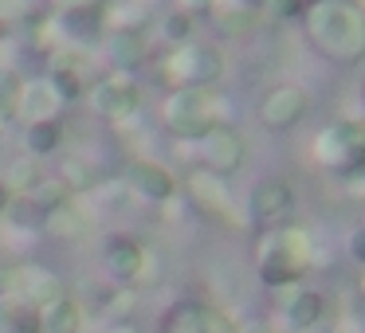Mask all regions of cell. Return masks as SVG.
Instances as JSON below:
<instances>
[{
	"label": "cell",
	"instance_id": "cell-1",
	"mask_svg": "<svg viewBox=\"0 0 365 333\" xmlns=\"http://www.w3.org/2000/svg\"><path fill=\"white\" fill-rule=\"evenodd\" d=\"M307 36L326 59L357 63L365 59V20L349 0H314L307 4Z\"/></svg>",
	"mask_w": 365,
	"mask_h": 333
},
{
	"label": "cell",
	"instance_id": "cell-2",
	"mask_svg": "<svg viewBox=\"0 0 365 333\" xmlns=\"http://www.w3.org/2000/svg\"><path fill=\"white\" fill-rule=\"evenodd\" d=\"M161 118H165V130L177 142H200V137H208L216 126H228L224 114H220V98L208 87L169 90L165 106H161Z\"/></svg>",
	"mask_w": 365,
	"mask_h": 333
},
{
	"label": "cell",
	"instance_id": "cell-3",
	"mask_svg": "<svg viewBox=\"0 0 365 333\" xmlns=\"http://www.w3.org/2000/svg\"><path fill=\"white\" fill-rule=\"evenodd\" d=\"M161 83H165L169 90H197V87H212L216 79L224 75V56L216 43H181V48H173L165 59H161L158 67Z\"/></svg>",
	"mask_w": 365,
	"mask_h": 333
},
{
	"label": "cell",
	"instance_id": "cell-4",
	"mask_svg": "<svg viewBox=\"0 0 365 333\" xmlns=\"http://www.w3.org/2000/svg\"><path fill=\"white\" fill-rule=\"evenodd\" d=\"M307 267H310V239L299 228H279L259 251V278L271 290L299 282L307 275Z\"/></svg>",
	"mask_w": 365,
	"mask_h": 333
},
{
	"label": "cell",
	"instance_id": "cell-5",
	"mask_svg": "<svg viewBox=\"0 0 365 333\" xmlns=\"http://www.w3.org/2000/svg\"><path fill=\"white\" fill-rule=\"evenodd\" d=\"M0 294H12L28 306L43 310L56 298H63V278L40 263H16V267H0Z\"/></svg>",
	"mask_w": 365,
	"mask_h": 333
},
{
	"label": "cell",
	"instance_id": "cell-6",
	"mask_svg": "<svg viewBox=\"0 0 365 333\" xmlns=\"http://www.w3.org/2000/svg\"><path fill=\"white\" fill-rule=\"evenodd\" d=\"M314 157L322 161L326 169H338V173L361 165L365 130L354 126V122H334V126H326L322 134H318V142H314Z\"/></svg>",
	"mask_w": 365,
	"mask_h": 333
},
{
	"label": "cell",
	"instance_id": "cell-7",
	"mask_svg": "<svg viewBox=\"0 0 365 333\" xmlns=\"http://www.w3.org/2000/svg\"><path fill=\"white\" fill-rule=\"evenodd\" d=\"M87 98H91V106L110 122H130L142 110V90H138V83L130 79L126 71H114V75H106V79H98L95 87L87 90Z\"/></svg>",
	"mask_w": 365,
	"mask_h": 333
},
{
	"label": "cell",
	"instance_id": "cell-8",
	"mask_svg": "<svg viewBox=\"0 0 365 333\" xmlns=\"http://www.w3.org/2000/svg\"><path fill=\"white\" fill-rule=\"evenodd\" d=\"M158 333H240L232 325L228 314H220L216 306H205V302L181 298L161 314Z\"/></svg>",
	"mask_w": 365,
	"mask_h": 333
},
{
	"label": "cell",
	"instance_id": "cell-9",
	"mask_svg": "<svg viewBox=\"0 0 365 333\" xmlns=\"http://www.w3.org/2000/svg\"><path fill=\"white\" fill-rule=\"evenodd\" d=\"M145 263H150V251L142 247V239L130 236V231H114V236L103 239V267L114 282L130 286L142 278Z\"/></svg>",
	"mask_w": 365,
	"mask_h": 333
},
{
	"label": "cell",
	"instance_id": "cell-10",
	"mask_svg": "<svg viewBox=\"0 0 365 333\" xmlns=\"http://www.w3.org/2000/svg\"><path fill=\"white\" fill-rule=\"evenodd\" d=\"M106 4H67L56 16V32H63V40L71 48H91V43L106 40Z\"/></svg>",
	"mask_w": 365,
	"mask_h": 333
},
{
	"label": "cell",
	"instance_id": "cell-11",
	"mask_svg": "<svg viewBox=\"0 0 365 333\" xmlns=\"http://www.w3.org/2000/svg\"><path fill=\"white\" fill-rule=\"evenodd\" d=\"M200 157H205L208 173L232 176V173H240V169H244L247 145H244V137H240L232 126H216L208 137H200Z\"/></svg>",
	"mask_w": 365,
	"mask_h": 333
},
{
	"label": "cell",
	"instance_id": "cell-12",
	"mask_svg": "<svg viewBox=\"0 0 365 333\" xmlns=\"http://www.w3.org/2000/svg\"><path fill=\"white\" fill-rule=\"evenodd\" d=\"M291 208H294V189L283 176H263L252 189V196H247V212H252L255 223H275V220H283Z\"/></svg>",
	"mask_w": 365,
	"mask_h": 333
},
{
	"label": "cell",
	"instance_id": "cell-13",
	"mask_svg": "<svg viewBox=\"0 0 365 333\" xmlns=\"http://www.w3.org/2000/svg\"><path fill=\"white\" fill-rule=\"evenodd\" d=\"M126 184L134 196L150 200V204H169L177 196V176L165 165H158V161H134L126 169Z\"/></svg>",
	"mask_w": 365,
	"mask_h": 333
},
{
	"label": "cell",
	"instance_id": "cell-14",
	"mask_svg": "<svg viewBox=\"0 0 365 333\" xmlns=\"http://www.w3.org/2000/svg\"><path fill=\"white\" fill-rule=\"evenodd\" d=\"M310 102H307V90L299 87H275L267 98L259 102V122L267 130H291L307 118Z\"/></svg>",
	"mask_w": 365,
	"mask_h": 333
},
{
	"label": "cell",
	"instance_id": "cell-15",
	"mask_svg": "<svg viewBox=\"0 0 365 333\" xmlns=\"http://www.w3.org/2000/svg\"><path fill=\"white\" fill-rule=\"evenodd\" d=\"M185 189H189L192 204H197L205 216H212V220H236V216H232V204H228L224 176H216V173H208V169H200V173H189Z\"/></svg>",
	"mask_w": 365,
	"mask_h": 333
},
{
	"label": "cell",
	"instance_id": "cell-16",
	"mask_svg": "<svg viewBox=\"0 0 365 333\" xmlns=\"http://www.w3.org/2000/svg\"><path fill=\"white\" fill-rule=\"evenodd\" d=\"M43 231H48L51 239H59V243H75V239H83L91 231V216L83 212L75 200H67V204L51 208V212L43 216Z\"/></svg>",
	"mask_w": 365,
	"mask_h": 333
},
{
	"label": "cell",
	"instance_id": "cell-17",
	"mask_svg": "<svg viewBox=\"0 0 365 333\" xmlns=\"http://www.w3.org/2000/svg\"><path fill=\"white\" fill-rule=\"evenodd\" d=\"M59 98H56V90H51V83L48 79H32V83H24L20 87V98H16V114L24 122H43V118H56V110H59Z\"/></svg>",
	"mask_w": 365,
	"mask_h": 333
},
{
	"label": "cell",
	"instance_id": "cell-18",
	"mask_svg": "<svg viewBox=\"0 0 365 333\" xmlns=\"http://www.w3.org/2000/svg\"><path fill=\"white\" fill-rule=\"evenodd\" d=\"M106 56L118 71H138L145 59V32L142 28H130V32H106Z\"/></svg>",
	"mask_w": 365,
	"mask_h": 333
},
{
	"label": "cell",
	"instance_id": "cell-19",
	"mask_svg": "<svg viewBox=\"0 0 365 333\" xmlns=\"http://www.w3.org/2000/svg\"><path fill=\"white\" fill-rule=\"evenodd\" d=\"M0 333H43L40 310L12 294H0Z\"/></svg>",
	"mask_w": 365,
	"mask_h": 333
},
{
	"label": "cell",
	"instance_id": "cell-20",
	"mask_svg": "<svg viewBox=\"0 0 365 333\" xmlns=\"http://www.w3.org/2000/svg\"><path fill=\"white\" fill-rule=\"evenodd\" d=\"M212 16H216V32L247 36L255 28V0H224V4H212Z\"/></svg>",
	"mask_w": 365,
	"mask_h": 333
},
{
	"label": "cell",
	"instance_id": "cell-21",
	"mask_svg": "<svg viewBox=\"0 0 365 333\" xmlns=\"http://www.w3.org/2000/svg\"><path fill=\"white\" fill-rule=\"evenodd\" d=\"M40 322H43V333H83V306L71 294H63V298H56L51 306L40 310Z\"/></svg>",
	"mask_w": 365,
	"mask_h": 333
},
{
	"label": "cell",
	"instance_id": "cell-22",
	"mask_svg": "<svg viewBox=\"0 0 365 333\" xmlns=\"http://www.w3.org/2000/svg\"><path fill=\"white\" fill-rule=\"evenodd\" d=\"M59 145H63V126H59V118L28 122V130H24V149L32 153L36 161H40V157H51Z\"/></svg>",
	"mask_w": 365,
	"mask_h": 333
},
{
	"label": "cell",
	"instance_id": "cell-23",
	"mask_svg": "<svg viewBox=\"0 0 365 333\" xmlns=\"http://www.w3.org/2000/svg\"><path fill=\"white\" fill-rule=\"evenodd\" d=\"M326 314V298L318 290H294L291 302H287V317H291L294 329H310V325H318Z\"/></svg>",
	"mask_w": 365,
	"mask_h": 333
},
{
	"label": "cell",
	"instance_id": "cell-24",
	"mask_svg": "<svg viewBox=\"0 0 365 333\" xmlns=\"http://www.w3.org/2000/svg\"><path fill=\"white\" fill-rule=\"evenodd\" d=\"M43 208L36 204V196H20V192H12V200H9V208H4V216L0 220L9 223V228H16V231H43Z\"/></svg>",
	"mask_w": 365,
	"mask_h": 333
},
{
	"label": "cell",
	"instance_id": "cell-25",
	"mask_svg": "<svg viewBox=\"0 0 365 333\" xmlns=\"http://www.w3.org/2000/svg\"><path fill=\"white\" fill-rule=\"evenodd\" d=\"M43 181V165L36 157H24V161H12L9 176H4V184H9V192H20V196H32L36 189H40Z\"/></svg>",
	"mask_w": 365,
	"mask_h": 333
},
{
	"label": "cell",
	"instance_id": "cell-26",
	"mask_svg": "<svg viewBox=\"0 0 365 333\" xmlns=\"http://www.w3.org/2000/svg\"><path fill=\"white\" fill-rule=\"evenodd\" d=\"M63 184L71 192H95L98 189V173H95V165L91 161H83V157H67L63 161Z\"/></svg>",
	"mask_w": 365,
	"mask_h": 333
},
{
	"label": "cell",
	"instance_id": "cell-27",
	"mask_svg": "<svg viewBox=\"0 0 365 333\" xmlns=\"http://www.w3.org/2000/svg\"><path fill=\"white\" fill-rule=\"evenodd\" d=\"M48 83H51V90H56V98L63 106L87 98V87H83V75L79 71H48Z\"/></svg>",
	"mask_w": 365,
	"mask_h": 333
},
{
	"label": "cell",
	"instance_id": "cell-28",
	"mask_svg": "<svg viewBox=\"0 0 365 333\" xmlns=\"http://www.w3.org/2000/svg\"><path fill=\"white\" fill-rule=\"evenodd\" d=\"M32 196H36V204H40L43 212H51V208H59V204H67V200H75V192L63 184V176H43L40 189H36Z\"/></svg>",
	"mask_w": 365,
	"mask_h": 333
},
{
	"label": "cell",
	"instance_id": "cell-29",
	"mask_svg": "<svg viewBox=\"0 0 365 333\" xmlns=\"http://www.w3.org/2000/svg\"><path fill=\"white\" fill-rule=\"evenodd\" d=\"M192 20L197 16H189V12H181V9H173L165 20H161V36H165L173 48H181V43H189L192 40Z\"/></svg>",
	"mask_w": 365,
	"mask_h": 333
},
{
	"label": "cell",
	"instance_id": "cell-30",
	"mask_svg": "<svg viewBox=\"0 0 365 333\" xmlns=\"http://www.w3.org/2000/svg\"><path fill=\"white\" fill-rule=\"evenodd\" d=\"M134 310H138V290H134V286H118L114 294H106V314H110V317L130 322Z\"/></svg>",
	"mask_w": 365,
	"mask_h": 333
},
{
	"label": "cell",
	"instance_id": "cell-31",
	"mask_svg": "<svg viewBox=\"0 0 365 333\" xmlns=\"http://www.w3.org/2000/svg\"><path fill=\"white\" fill-rule=\"evenodd\" d=\"M349 255H354L357 263H365V228H357L354 236H349Z\"/></svg>",
	"mask_w": 365,
	"mask_h": 333
},
{
	"label": "cell",
	"instance_id": "cell-32",
	"mask_svg": "<svg viewBox=\"0 0 365 333\" xmlns=\"http://www.w3.org/2000/svg\"><path fill=\"white\" fill-rule=\"evenodd\" d=\"M216 0H177V9L181 12H189V16H197V12H208Z\"/></svg>",
	"mask_w": 365,
	"mask_h": 333
},
{
	"label": "cell",
	"instance_id": "cell-33",
	"mask_svg": "<svg viewBox=\"0 0 365 333\" xmlns=\"http://www.w3.org/2000/svg\"><path fill=\"white\" fill-rule=\"evenodd\" d=\"M106 333H142L134 322H114V325H106Z\"/></svg>",
	"mask_w": 365,
	"mask_h": 333
},
{
	"label": "cell",
	"instance_id": "cell-34",
	"mask_svg": "<svg viewBox=\"0 0 365 333\" xmlns=\"http://www.w3.org/2000/svg\"><path fill=\"white\" fill-rule=\"evenodd\" d=\"M9 200H12V192H9V184H4V176H0V216H4V208H9Z\"/></svg>",
	"mask_w": 365,
	"mask_h": 333
},
{
	"label": "cell",
	"instance_id": "cell-35",
	"mask_svg": "<svg viewBox=\"0 0 365 333\" xmlns=\"http://www.w3.org/2000/svg\"><path fill=\"white\" fill-rule=\"evenodd\" d=\"M302 4H314V0H302Z\"/></svg>",
	"mask_w": 365,
	"mask_h": 333
},
{
	"label": "cell",
	"instance_id": "cell-36",
	"mask_svg": "<svg viewBox=\"0 0 365 333\" xmlns=\"http://www.w3.org/2000/svg\"><path fill=\"white\" fill-rule=\"evenodd\" d=\"M361 290H365V282H361Z\"/></svg>",
	"mask_w": 365,
	"mask_h": 333
},
{
	"label": "cell",
	"instance_id": "cell-37",
	"mask_svg": "<svg viewBox=\"0 0 365 333\" xmlns=\"http://www.w3.org/2000/svg\"><path fill=\"white\" fill-rule=\"evenodd\" d=\"M361 165H365V157H361Z\"/></svg>",
	"mask_w": 365,
	"mask_h": 333
},
{
	"label": "cell",
	"instance_id": "cell-38",
	"mask_svg": "<svg viewBox=\"0 0 365 333\" xmlns=\"http://www.w3.org/2000/svg\"><path fill=\"white\" fill-rule=\"evenodd\" d=\"M361 90H365V87H361Z\"/></svg>",
	"mask_w": 365,
	"mask_h": 333
}]
</instances>
